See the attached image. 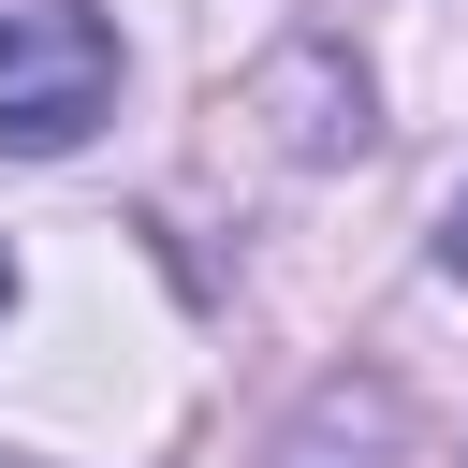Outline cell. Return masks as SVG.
<instances>
[{
  "instance_id": "6da1fadb",
  "label": "cell",
  "mask_w": 468,
  "mask_h": 468,
  "mask_svg": "<svg viewBox=\"0 0 468 468\" xmlns=\"http://www.w3.org/2000/svg\"><path fill=\"white\" fill-rule=\"evenodd\" d=\"M102 102H117V29L88 0H0V146L58 161L102 132Z\"/></svg>"
},
{
  "instance_id": "3957f363",
  "label": "cell",
  "mask_w": 468,
  "mask_h": 468,
  "mask_svg": "<svg viewBox=\"0 0 468 468\" xmlns=\"http://www.w3.org/2000/svg\"><path fill=\"white\" fill-rule=\"evenodd\" d=\"M439 278H468V190H453V219H439Z\"/></svg>"
},
{
  "instance_id": "7a4b0ae2",
  "label": "cell",
  "mask_w": 468,
  "mask_h": 468,
  "mask_svg": "<svg viewBox=\"0 0 468 468\" xmlns=\"http://www.w3.org/2000/svg\"><path fill=\"white\" fill-rule=\"evenodd\" d=\"M263 468H395V395H380V380H322V395L278 424Z\"/></svg>"
},
{
  "instance_id": "277c9868",
  "label": "cell",
  "mask_w": 468,
  "mask_h": 468,
  "mask_svg": "<svg viewBox=\"0 0 468 468\" xmlns=\"http://www.w3.org/2000/svg\"><path fill=\"white\" fill-rule=\"evenodd\" d=\"M0 307H15V249H0Z\"/></svg>"
}]
</instances>
